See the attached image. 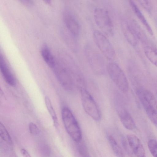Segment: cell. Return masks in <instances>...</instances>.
<instances>
[{
  "label": "cell",
  "instance_id": "6da1fadb",
  "mask_svg": "<svg viewBox=\"0 0 157 157\" xmlns=\"http://www.w3.org/2000/svg\"><path fill=\"white\" fill-rule=\"evenodd\" d=\"M137 95L148 117L155 126L157 125V102L153 94L142 87L136 90Z\"/></svg>",
  "mask_w": 157,
  "mask_h": 157
},
{
  "label": "cell",
  "instance_id": "7a4b0ae2",
  "mask_svg": "<svg viewBox=\"0 0 157 157\" xmlns=\"http://www.w3.org/2000/svg\"><path fill=\"white\" fill-rule=\"evenodd\" d=\"M63 121L65 129L70 137L75 142L81 141L82 133L79 124L70 110L63 108L62 112Z\"/></svg>",
  "mask_w": 157,
  "mask_h": 157
},
{
  "label": "cell",
  "instance_id": "3957f363",
  "mask_svg": "<svg viewBox=\"0 0 157 157\" xmlns=\"http://www.w3.org/2000/svg\"><path fill=\"white\" fill-rule=\"evenodd\" d=\"M107 70L111 78L122 92H126L129 90V84L124 72L117 64L111 63L108 64Z\"/></svg>",
  "mask_w": 157,
  "mask_h": 157
},
{
  "label": "cell",
  "instance_id": "277c9868",
  "mask_svg": "<svg viewBox=\"0 0 157 157\" xmlns=\"http://www.w3.org/2000/svg\"><path fill=\"white\" fill-rule=\"evenodd\" d=\"M95 22L99 28L105 34L112 36L113 33V25L108 12L100 8H97L94 13Z\"/></svg>",
  "mask_w": 157,
  "mask_h": 157
},
{
  "label": "cell",
  "instance_id": "5b68a950",
  "mask_svg": "<svg viewBox=\"0 0 157 157\" xmlns=\"http://www.w3.org/2000/svg\"><path fill=\"white\" fill-rule=\"evenodd\" d=\"M93 37L96 45L108 59L112 60L115 57V52L112 44L106 36L101 32L94 30Z\"/></svg>",
  "mask_w": 157,
  "mask_h": 157
},
{
  "label": "cell",
  "instance_id": "8992f818",
  "mask_svg": "<svg viewBox=\"0 0 157 157\" xmlns=\"http://www.w3.org/2000/svg\"><path fill=\"white\" fill-rule=\"evenodd\" d=\"M80 93L82 105L85 112L94 120H100V111L92 97L84 88L81 87Z\"/></svg>",
  "mask_w": 157,
  "mask_h": 157
},
{
  "label": "cell",
  "instance_id": "52a82bcc",
  "mask_svg": "<svg viewBox=\"0 0 157 157\" xmlns=\"http://www.w3.org/2000/svg\"><path fill=\"white\" fill-rule=\"evenodd\" d=\"M87 55L91 67L94 72L98 74H103L105 70L104 60L98 52L94 51L89 50Z\"/></svg>",
  "mask_w": 157,
  "mask_h": 157
},
{
  "label": "cell",
  "instance_id": "ba28073f",
  "mask_svg": "<svg viewBox=\"0 0 157 157\" xmlns=\"http://www.w3.org/2000/svg\"><path fill=\"white\" fill-rule=\"evenodd\" d=\"M127 138L132 152L137 157H144L145 150L140 139L133 134H128Z\"/></svg>",
  "mask_w": 157,
  "mask_h": 157
},
{
  "label": "cell",
  "instance_id": "9c48e42d",
  "mask_svg": "<svg viewBox=\"0 0 157 157\" xmlns=\"http://www.w3.org/2000/svg\"><path fill=\"white\" fill-rule=\"evenodd\" d=\"M0 71L6 82L11 86H14L16 84V79L4 57L1 54H0Z\"/></svg>",
  "mask_w": 157,
  "mask_h": 157
},
{
  "label": "cell",
  "instance_id": "30bf717a",
  "mask_svg": "<svg viewBox=\"0 0 157 157\" xmlns=\"http://www.w3.org/2000/svg\"><path fill=\"white\" fill-rule=\"evenodd\" d=\"M55 73L60 84L66 89L70 90L73 86V83L71 77L67 71L61 67L56 68L55 69Z\"/></svg>",
  "mask_w": 157,
  "mask_h": 157
},
{
  "label": "cell",
  "instance_id": "8fae6325",
  "mask_svg": "<svg viewBox=\"0 0 157 157\" xmlns=\"http://www.w3.org/2000/svg\"><path fill=\"white\" fill-rule=\"evenodd\" d=\"M64 19L66 26L68 31L75 36L79 33V27L78 23L74 17L70 13L66 12Z\"/></svg>",
  "mask_w": 157,
  "mask_h": 157
},
{
  "label": "cell",
  "instance_id": "7c38bea8",
  "mask_svg": "<svg viewBox=\"0 0 157 157\" xmlns=\"http://www.w3.org/2000/svg\"><path fill=\"white\" fill-rule=\"evenodd\" d=\"M129 3L132 11L141 23L145 27L148 33L153 35V32L150 24L139 7L133 0H129Z\"/></svg>",
  "mask_w": 157,
  "mask_h": 157
},
{
  "label": "cell",
  "instance_id": "4fadbf2b",
  "mask_svg": "<svg viewBox=\"0 0 157 157\" xmlns=\"http://www.w3.org/2000/svg\"><path fill=\"white\" fill-rule=\"evenodd\" d=\"M119 115L124 126L127 129L132 130L136 128L135 123L129 112L125 109L119 111Z\"/></svg>",
  "mask_w": 157,
  "mask_h": 157
},
{
  "label": "cell",
  "instance_id": "5bb4252c",
  "mask_svg": "<svg viewBox=\"0 0 157 157\" xmlns=\"http://www.w3.org/2000/svg\"><path fill=\"white\" fill-rule=\"evenodd\" d=\"M121 28L123 34L128 42L132 46L136 45L139 39L126 21L122 23Z\"/></svg>",
  "mask_w": 157,
  "mask_h": 157
},
{
  "label": "cell",
  "instance_id": "9a60e30c",
  "mask_svg": "<svg viewBox=\"0 0 157 157\" xmlns=\"http://www.w3.org/2000/svg\"><path fill=\"white\" fill-rule=\"evenodd\" d=\"M40 54L45 62L50 68H54L55 62L54 58L48 46L43 45L40 50Z\"/></svg>",
  "mask_w": 157,
  "mask_h": 157
},
{
  "label": "cell",
  "instance_id": "2e32d148",
  "mask_svg": "<svg viewBox=\"0 0 157 157\" xmlns=\"http://www.w3.org/2000/svg\"><path fill=\"white\" fill-rule=\"evenodd\" d=\"M145 54L149 61L154 65L157 66V54L156 48L147 45L144 48Z\"/></svg>",
  "mask_w": 157,
  "mask_h": 157
},
{
  "label": "cell",
  "instance_id": "e0dca14e",
  "mask_svg": "<svg viewBox=\"0 0 157 157\" xmlns=\"http://www.w3.org/2000/svg\"><path fill=\"white\" fill-rule=\"evenodd\" d=\"M107 138L115 154L119 157L124 156L123 151L114 137L112 135H109L107 136Z\"/></svg>",
  "mask_w": 157,
  "mask_h": 157
},
{
  "label": "cell",
  "instance_id": "ac0fdd59",
  "mask_svg": "<svg viewBox=\"0 0 157 157\" xmlns=\"http://www.w3.org/2000/svg\"><path fill=\"white\" fill-rule=\"evenodd\" d=\"M44 101L46 106L52 117L54 125L57 128L59 125L57 117L52 106L51 100L48 96H46L44 98Z\"/></svg>",
  "mask_w": 157,
  "mask_h": 157
},
{
  "label": "cell",
  "instance_id": "d6986e66",
  "mask_svg": "<svg viewBox=\"0 0 157 157\" xmlns=\"http://www.w3.org/2000/svg\"><path fill=\"white\" fill-rule=\"evenodd\" d=\"M0 137L5 142L11 144L12 140L11 137L4 125L0 122Z\"/></svg>",
  "mask_w": 157,
  "mask_h": 157
},
{
  "label": "cell",
  "instance_id": "ffe728a7",
  "mask_svg": "<svg viewBox=\"0 0 157 157\" xmlns=\"http://www.w3.org/2000/svg\"><path fill=\"white\" fill-rule=\"evenodd\" d=\"M147 145L151 155L153 156L156 157L157 146L156 140L153 139H150L148 141Z\"/></svg>",
  "mask_w": 157,
  "mask_h": 157
},
{
  "label": "cell",
  "instance_id": "44dd1931",
  "mask_svg": "<svg viewBox=\"0 0 157 157\" xmlns=\"http://www.w3.org/2000/svg\"><path fill=\"white\" fill-rule=\"evenodd\" d=\"M140 5L148 13L152 10V5L151 0H137Z\"/></svg>",
  "mask_w": 157,
  "mask_h": 157
},
{
  "label": "cell",
  "instance_id": "7402d4cb",
  "mask_svg": "<svg viewBox=\"0 0 157 157\" xmlns=\"http://www.w3.org/2000/svg\"><path fill=\"white\" fill-rule=\"evenodd\" d=\"M79 154L82 156H88V153L86 146L83 143H80L78 146Z\"/></svg>",
  "mask_w": 157,
  "mask_h": 157
},
{
  "label": "cell",
  "instance_id": "603a6c76",
  "mask_svg": "<svg viewBox=\"0 0 157 157\" xmlns=\"http://www.w3.org/2000/svg\"><path fill=\"white\" fill-rule=\"evenodd\" d=\"M29 129L30 133L33 135H36L39 132L37 126L33 123L31 122L29 124Z\"/></svg>",
  "mask_w": 157,
  "mask_h": 157
},
{
  "label": "cell",
  "instance_id": "cb8c5ba5",
  "mask_svg": "<svg viewBox=\"0 0 157 157\" xmlns=\"http://www.w3.org/2000/svg\"><path fill=\"white\" fill-rule=\"evenodd\" d=\"M21 3L26 6H31L34 4L33 0H18Z\"/></svg>",
  "mask_w": 157,
  "mask_h": 157
},
{
  "label": "cell",
  "instance_id": "d4e9b609",
  "mask_svg": "<svg viewBox=\"0 0 157 157\" xmlns=\"http://www.w3.org/2000/svg\"><path fill=\"white\" fill-rule=\"evenodd\" d=\"M122 144L123 146V147L124 149L125 150L127 151L128 153L129 154H131L132 151L131 150L129 145H128V144L127 143V141L124 140H123L122 141Z\"/></svg>",
  "mask_w": 157,
  "mask_h": 157
},
{
  "label": "cell",
  "instance_id": "484cf974",
  "mask_svg": "<svg viewBox=\"0 0 157 157\" xmlns=\"http://www.w3.org/2000/svg\"><path fill=\"white\" fill-rule=\"evenodd\" d=\"M43 152L45 156H48L50 153V149L47 145L44 146L43 148Z\"/></svg>",
  "mask_w": 157,
  "mask_h": 157
},
{
  "label": "cell",
  "instance_id": "4316f807",
  "mask_svg": "<svg viewBox=\"0 0 157 157\" xmlns=\"http://www.w3.org/2000/svg\"><path fill=\"white\" fill-rule=\"evenodd\" d=\"M20 151L22 155L24 157H29L30 155L28 151L24 148L21 149Z\"/></svg>",
  "mask_w": 157,
  "mask_h": 157
},
{
  "label": "cell",
  "instance_id": "83f0119b",
  "mask_svg": "<svg viewBox=\"0 0 157 157\" xmlns=\"http://www.w3.org/2000/svg\"><path fill=\"white\" fill-rule=\"evenodd\" d=\"M4 97V92L0 86V106L1 104L2 100Z\"/></svg>",
  "mask_w": 157,
  "mask_h": 157
},
{
  "label": "cell",
  "instance_id": "f1b7e54d",
  "mask_svg": "<svg viewBox=\"0 0 157 157\" xmlns=\"http://www.w3.org/2000/svg\"><path fill=\"white\" fill-rule=\"evenodd\" d=\"M46 4L50 5L51 3V0H43Z\"/></svg>",
  "mask_w": 157,
  "mask_h": 157
},
{
  "label": "cell",
  "instance_id": "f546056e",
  "mask_svg": "<svg viewBox=\"0 0 157 157\" xmlns=\"http://www.w3.org/2000/svg\"><path fill=\"white\" fill-rule=\"evenodd\" d=\"M93 0V1H95V0Z\"/></svg>",
  "mask_w": 157,
  "mask_h": 157
}]
</instances>
